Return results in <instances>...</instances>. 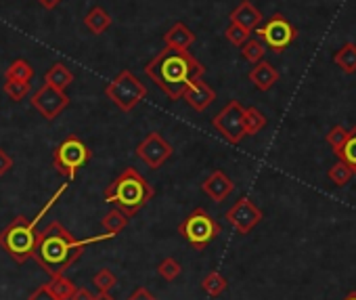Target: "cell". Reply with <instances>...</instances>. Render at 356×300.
Wrapping results in <instances>:
<instances>
[{
    "instance_id": "obj_28",
    "label": "cell",
    "mask_w": 356,
    "mask_h": 300,
    "mask_svg": "<svg viewBox=\"0 0 356 300\" xmlns=\"http://www.w3.org/2000/svg\"><path fill=\"white\" fill-rule=\"evenodd\" d=\"M327 177H329V181H331L333 185L343 187V185L350 183V179L354 177V173H352V168H350L343 160H337V162L329 168Z\"/></svg>"
},
{
    "instance_id": "obj_12",
    "label": "cell",
    "mask_w": 356,
    "mask_h": 300,
    "mask_svg": "<svg viewBox=\"0 0 356 300\" xmlns=\"http://www.w3.org/2000/svg\"><path fill=\"white\" fill-rule=\"evenodd\" d=\"M32 107L38 109L47 120H55L67 105H70V97L65 90H59L51 84H42L30 99Z\"/></svg>"
},
{
    "instance_id": "obj_7",
    "label": "cell",
    "mask_w": 356,
    "mask_h": 300,
    "mask_svg": "<svg viewBox=\"0 0 356 300\" xmlns=\"http://www.w3.org/2000/svg\"><path fill=\"white\" fill-rule=\"evenodd\" d=\"M105 95H107L109 101H113V105L120 107L122 111H132V109L147 97V86H145L130 70H122V72L105 86Z\"/></svg>"
},
{
    "instance_id": "obj_2",
    "label": "cell",
    "mask_w": 356,
    "mask_h": 300,
    "mask_svg": "<svg viewBox=\"0 0 356 300\" xmlns=\"http://www.w3.org/2000/svg\"><path fill=\"white\" fill-rule=\"evenodd\" d=\"M145 74L172 99H183L185 90L195 78H204L206 68L189 53L165 47L147 65Z\"/></svg>"
},
{
    "instance_id": "obj_9",
    "label": "cell",
    "mask_w": 356,
    "mask_h": 300,
    "mask_svg": "<svg viewBox=\"0 0 356 300\" xmlns=\"http://www.w3.org/2000/svg\"><path fill=\"white\" fill-rule=\"evenodd\" d=\"M212 126L233 145H239L248 132H245V107L239 101H229L214 118Z\"/></svg>"
},
{
    "instance_id": "obj_27",
    "label": "cell",
    "mask_w": 356,
    "mask_h": 300,
    "mask_svg": "<svg viewBox=\"0 0 356 300\" xmlns=\"http://www.w3.org/2000/svg\"><path fill=\"white\" fill-rule=\"evenodd\" d=\"M266 126V116L258 107H245V132L248 136L258 134Z\"/></svg>"
},
{
    "instance_id": "obj_14",
    "label": "cell",
    "mask_w": 356,
    "mask_h": 300,
    "mask_svg": "<svg viewBox=\"0 0 356 300\" xmlns=\"http://www.w3.org/2000/svg\"><path fill=\"white\" fill-rule=\"evenodd\" d=\"M233 189H235V185H233V181L227 177V173H222V171H214L204 183H202V191L212 200V202H225L231 194H233Z\"/></svg>"
},
{
    "instance_id": "obj_29",
    "label": "cell",
    "mask_w": 356,
    "mask_h": 300,
    "mask_svg": "<svg viewBox=\"0 0 356 300\" xmlns=\"http://www.w3.org/2000/svg\"><path fill=\"white\" fill-rule=\"evenodd\" d=\"M157 273L165 279V281H174V279H178L181 277V273H183V267H181V262H178L176 258H163L159 265H157Z\"/></svg>"
},
{
    "instance_id": "obj_8",
    "label": "cell",
    "mask_w": 356,
    "mask_h": 300,
    "mask_svg": "<svg viewBox=\"0 0 356 300\" xmlns=\"http://www.w3.org/2000/svg\"><path fill=\"white\" fill-rule=\"evenodd\" d=\"M258 38L273 51V53H283L287 47H291V42L298 38V30L296 26L283 15V13H275L270 15L258 30H256Z\"/></svg>"
},
{
    "instance_id": "obj_37",
    "label": "cell",
    "mask_w": 356,
    "mask_h": 300,
    "mask_svg": "<svg viewBox=\"0 0 356 300\" xmlns=\"http://www.w3.org/2000/svg\"><path fill=\"white\" fill-rule=\"evenodd\" d=\"M72 300H95V294L86 287H78L76 294L72 296Z\"/></svg>"
},
{
    "instance_id": "obj_33",
    "label": "cell",
    "mask_w": 356,
    "mask_h": 300,
    "mask_svg": "<svg viewBox=\"0 0 356 300\" xmlns=\"http://www.w3.org/2000/svg\"><path fill=\"white\" fill-rule=\"evenodd\" d=\"M5 93L7 97H11L13 101H24L30 93V82H22V80H7L5 84Z\"/></svg>"
},
{
    "instance_id": "obj_15",
    "label": "cell",
    "mask_w": 356,
    "mask_h": 300,
    "mask_svg": "<svg viewBox=\"0 0 356 300\" xmlns=\"http://www.w3.org/2000/svg\"><path fill=\"white\" fill-rule=\"evenodd\" d=\"M231 24H239L250 32H256L262 24H264V15L258 7H254L250 0H243L239 3L233 11H231Z\"/></svg>"
},
{
    "instance_id": "obj_25",
    "label": "cell",
    "mask_w": 356,
    "mask_h": 300,
    "mask_svg": "<svg viewBox=\"0 0 356 300\" xmlns=\"http://www.w3.org/2000/svg\"><path fill=\"white\" fill-rule=\"evenodd\" d=\"M5 78H7V80L32 82V78H34V68H32L26 59H15V61L7 68Z\"/></svg>"
},
{
    "instance_id": "obj_6",
    "label": "cell",
    "mask_w": 356,
    "mask_h": 300,
    "mask_svg": "<svg viewBox=\"0 0 356 300\" xmlns=\"http://www.w3.org/2000/svg\"><path fill=\"white\" fill-rule=\"evenodd\" d=\"M90 158H92V152L88 149V145L82 139L70 134L55 149L53 164H55V168H57L59 175H63L65 179L72 181L78 175V171L84 168L90 162Z\"/></svg>"
},
{
    "instance_id": "obj_4",
    "label": "cell",
    "mask_w": 356,
    "mask_h": 300,
    "mask_svg": "<svg viewBox=\"0 0 356 300\" xmlns=\"http://www.w3.org/2000/svg\"><path fill=\"white\" fill-rule=\"evenodd\" d=\"M153 185L136 168L130 166L124 168L120 177H115L111 185L105 189V202L124 210L128 216H134L138 210H143L153 200Z\"/></svg>"
},
{
    "instance_id": "obj_19",
    "label": "cell",
    "mask_w": 356,
    "mask_h": 300,
    "mask_svg": "<svg viewBox=\"0 0 356 300\" xmlns=\"http://www.w3.org/2000/svg\"><path fill=\"white\" fill-rule=\"evenodd\" d=\"M44 82H47V84H51V86H55V88H59V90H65V88L74 82V74L70 72V68H67V65H63V63H55V65L47 72Z\"/></svg>"
},
{
    "instance_id": "obj_31",
    "label": "cell",
    "mask_w": 356,
    "mask_h": 300,
    "mask_svg": "<svg viewBox=\"0 0 356 300\" xmlns=\"http://www.w3.org/2000/svg\"><path fill=\"white\" fill-rule=\"evenodd\" d=\"M92 285L99 292H111L118 285V277L109 271V269H101L99 273L92 275Z\"/></svg>"
},
{
    "instance_id": "obj_36",
    "label": "cell",
    "mask_w": 356,
    "mask_h": 300,
    "mask_svg": "<svg viewBox=\"0 0 356 300\" xmlns=\"http://www.w3.org/2000/svg\"><path fill=\"white\" fill-rule=\"evenodd\" d=\"M126 300H157V298H155L147 287H143V285H140V287H136V290H134Z\"/></svg>"
},
{
    "instance_id": "obj_30",
    "label": "cell",
    "mask_w": 356,
    "mask_h": 300,
    "mask_svg": "<svg viewBox=\"0 0 356 300\" xmlns=\"http://www.w3.org/2000/svg\"><path fill=\"white\" fill-rule=\"evenodd\" d=\"M225 36H227V40L233 45V47H243L250 38H252V32L250 30H245L243 26H239V24H231L227 30H225Z\"/></svg>"
},
{
    "instance_id": "obj_32",
    "label": "cell",
    "mask_w": 356,
    "mask_h": 300,
    "mask_svg": "<svg viewBox=\"0 0 356 300\" xmlns=\"http://www.w3.org/2000/svg\"><path fill=\"white\" fill-rule=\"evenodd\" d=\"M348 132L350 130H346L343 126H333L329 132H327V143H329V147H331V152L337 156L339 152H341V147H343V143L348 141Z\"/></svg>"
},
{
    "instance_id": "obj_18",
    "label": "cell",
    "mask_w": 356,
    "mask_h": 300,
    "mask_svg": "<svg viewBox=\"0 0 356 300\" xmlns=\"http://www.w3.org/2000/svg\"><path fill=\"white\" fill-rule=\"evenodd\" d=\"M84 26L88 28V32L92 34H103L111 28V15L103 9V7H92L86 17H84Z\"/></svg>"
},
{
    "instance_id": "obj_24",
    "label": "cell",
    "mask_w": 356,
    "mask_h": 300,
    "mask_svg": "<svg viewBox=\"0 0 356 300\" xmlns=\"http://www.w3.org/2000/svg\"><path fill=\"white\" fill-rule=\"evenodd\" d=\"M266 51H268V47H266L258 36H256V38H250V40L241 47V55H243V59H245V61H250L252 65H256V63L264 61Z\"/></svg>"
},
{
    "instance_id": "obj_21",
    "label": "cell",
    "mask_w": 356,
    "mask_h": 300,
    "mask_svg": "<svg viewBox=\"0 0 356 300\" xmlns=\"http://www.w3.org/2000/svg\"><path fill=\"white\" fill-rule=\"evenodd\" d=\"M128 214L124 212V210H120V208H113V210H109L103 219H101V225H103V229H105V233H111V235H118V233H122L124 229H126V225H128Z\"/></svg>"
},
{
    "instance_id": "obj_10",
    "label": "cell",
    "mask_w": 356,
    "mask_h": 300,
    "mask_svg": "<svg viewBox=\"0 0 356 300\" xmlns=\"http://www.w3.org/2000/svg\"><path fill=\"white\" fill-rule=\"evenodd\" d=\"M174 152V147L159 134V132H149L138 145H136V156L153 171L161 168Z\"/></svg>"
},
{
    "instance_id": "obj_16",
    "label": "cell",
    "mask_w": 356,
    "mask_h": 300,
    "mask_svg": "<svg viewBox=\"0 0 356 300\" xmlns=\"http://www.w3.org/2000/svg\"><path fill=\"white\" fill-rule=\"evenodd\" d=\"M248 78H250V82L258 88V90H262V93H266V90H270L277 82H279V70L273 65V63H268V61H260V63H256L254 68H252V72L248 74Z\"/></svg>"
},
{
    "instance_id": "obj_23",
    "label": "cell",
    "mask_w": 356,
    "mask_h": 300,
    "mask_svg": "<svg viewBox=\"0 0 356 300\" xmlns=\"http://www.w3.org/2000/svg\"><path fill=\"white\" fill-rule=\"evenodd\" d=\"M49 285V290L55 294V298L57 300H72V296L76 294V283L72 281V279H67L65 275H55V277H51V281L47 283Z\"/></svg>"
},
{
    "instance_id": "obj_17",
    "label": "cell",
    "mask_w": 356,
    "mask_h": 300,
    "mask_svg": "<svg viewBox=\"0 0 356 300\" xmlns=\"http://www.w3.org/2000/svg\"><path fill=\"white\" fill-rule=\"evenodd\" d=\"M163 42H165V47L176 49V51H189L191 45L195 42V34L185 24L178 22L163 34Z\"/></svg>"
},
{
    "instance_id": "obj_5",
    "label": "cell",
    "mask_w": 356,
    "mask_h": 300,
    "mask_svg": "<svg viewBox=\"0 0 356 300\" xmlns=\"http://www.w3.org/2000/svg\"><path fill=\"white\" fill-rule=\"evenodd\" d=\"M178 233L183 239L193 246L195 250L204 252L218 235H220V223L204 208H193L189 216L178 225Z\"/></svg>"
},
{
    "instance_id": "obj_3",
    "label": "cell",
    "mask_w": 356,
    "mask_h": 300,
    "mask_svg": "<svg viewBox=\"0 0 356 300\" xmlns=\"http://www.w3.org/2000/svg\"><path fill=\"white\" fill-rule=\"evenodd\" d=\"M67 185H61V189L47 202V206L36 214V219H26V216H17L9 227H5L0 231V246L3 250L15 260V262H26L28 258H34L36 252V244H38V231L36 225L38 221L55 206V202L65 194Z\"/></svg>"
},
{
    "instance_id": "obj_40",
    "label": "cell",
    "mask_w": 356,
    "mask_h": 300,
    "mask_svg": "<svg viewBox=\"0 0 356 300\" xmlns=\"http://www.w3.org/2000/svg\"><path fill=\"white\" fill-rule=\"evenodd\" d=\"M343 300H356V292H352V294H348V296H346Z\"/></svg>"
},
{
    "instance_id": "obj_20",
    "label": "cell",
    "mask_w": 356,
    "mask_h": 300,
    "mask_svg": "<svg viewBox=\"0 0 356 300\" xmlns=\"http://www.w3.org/2000/svg\"><path fill=\"white\" fill-rule=\"evenodd\" d=\"M333 63H335L343 74H354V72H356V45H354V42H346V45L333 55Z\"/></svg>"
},
{
    "instance_id": "obj_35",
    "label": "cell",
    "mask_w": 356,
    "mask_h": 300,
    "mask_svg": "<svg viewBox=\"0 0 356 300\" xmlns=\"http://www.w3.org/2000/svg\"><path fill=\"white\" fill-rule=\"evenodd\" d=\"M11 168H13V158L0 147V177H5Z\"/></svg>"
},
{
    "instance_id": "obj_11",
    "label": "cell",
    "mask_w": 356,
    "mask_h": 300,
    "mask_svg": "<svg viewBox=\"0 0 356 300\" xmlns=\"http://www.w3.org/2000/svg\"><path fill=\"white\" fill-rule=\"evenodd\" d=\"M225 219L229 221V225L233 229H237V233L248 235L250 231H254V227H258L264 219L262 210L250 200V198H239L225 214Z\"/></svg>"
},
{
    "instance_id": "obj_22",
    "label": "cell",
    "mask_w": 356,
    "mask_h": 300,
    "mask_svg": "<svg viewBox=\"0 0 356 300\" xmlns=\"http://www.w3.org/2000/svg\"><path fill=\"white\" fill-rule=\"evenodd\" d=\"M227 287H229V281H227V277H225L222 273H218V271H210V273L202 279V290H204L208 296H212V298H218L220 294H225Z\"/></svg>"
},
{
    "instance_id": "obj_34",
    "label": "cell",
    "mask_w": 356,
    "mask_h": 300,
    "mask_svg": "<svg viewBox=\"0 0 356 300\" xmlns=\"http://www.w3.org/2000/svg\"><path fill=\"white\" fill-rule=\"evenodd\" d=\"M30 300H57V298H55V294L49 290V285L44 283V285L36 287V290L30 294Z\"/></svg>"
},
{
    "instance_id": "obj_1",
    "label": "cell",
    "mask_w": 356,
    "mask_h": 300,
    "mask_svg": "<svg viewBox=\"0 0 356 300\" xmlns=\"http://www.w3.org/2000/svg\"><path fill=\"white\" fill-rule=\"evenodd\" d=\"M115 235L105 233V235H95L88 239H76L61 223L53 221L47 225L42 231H38V244L34 252V260L51 275H63L82 254L90 244H99L105 239H111Z\"/></svg>"
},
{
    "instance_id": "obj_26",
    "label": "cell",
    "mask_w": 356,
    "mask_h": 300,
    "mask_svg": "<svg viewBox=\"0 0 356 300\" xmlns=\"http://www.w3.org/2000/svg\"><path fill=\"white\" fill-rule=\"evenodd\" d=\"M337 158L343 160L352 168V173L356 175V126L348 132V141L343 143V147H341V152L337 154Z\"/></svg>"
},
{
    "instance_id": "obj_39",
    "label": "cell",
    "mask_w": 356,
    "mask_h": 300,
    "mask_svg": "<svg viewBox=\"0 0 356 300\" xmlns=\"http://www.w3.org/2000/svg\"><path fill=\"white\" fill-rule=\"evenodd\" d=\"M95 300H115L109 292H99L97 296H95Z\"/></svg>"
},
{
    "instance_id": "obj_13",
    "label": "cell",
    "mask_w": 356,
    "mask_h": 300,
    "mask_svg": "<svg viewBox=\"0 0 356 300\" xmlns=\"http://www.w3.org/2000/svg\"><path fill=\"white\" fill-rule=\"evenodd\" d=\"M183 99L195 109V111H206L214 101H216V93L214 88L204 80V78H195L191 82V86L185 90Z\"/></svg>"
},
{
    "instance_id": "obj_38",
    "label": "cell",
    "mask_w": 356,
    "mask_h": 300,
    "mask_svg": "<svg viewBox=\"0 0 356 300\" xmlns=\"http://www.w3.org/2000/svg\"><path fill=\"white\" fill-rule=\"evenodd\" d=\"M38 3H40V7H44L47 11H51V9H55L61 3V0H38Z\"/></svg>"
}]
</instances>
